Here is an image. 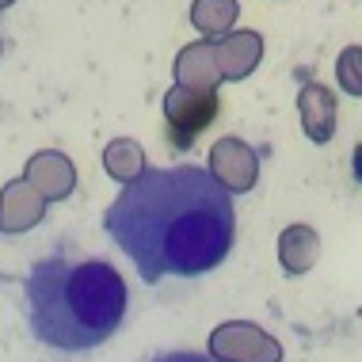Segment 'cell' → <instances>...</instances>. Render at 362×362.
<instances>
[{
	"label": "cell",
	"instance_id": "cell-1",
	"mask_svg": "<svg viewBox=\"0 0 362 362\" xmlns=\"http://www.w3.org/2000/svg\"><path fill=\"white\" fill-rule=\"evenodd\" d=\"M103 225L145 282L206 275L237 237L229 191L199 164L138 175L107 206Z\"/></svg>",
	"mask_w": 362,
	"mask_h": 362
},
{
	"label": "cell",
	"instance_id": "cell-2",
	"mask_svg": "<svg viewBox=\"0 0 362 362\" xmlns=\"http://www.w3.org/2000/svg\"><path fill=\"white\" fill-rule=\"evenodd\" d=\"M27 313L38 344L54 351H92L126 317V282L103 259L46 256L27 275Z\"/></svg>",
	"mask_w": 362,
	"mask_h": 362
},
{
	"label": "cell",
	"instance_id": "cell-3",
	"mask_svg": "<svg viewBox=\"0 0 362 362\" xmlns=\"http://www.w3.org/2000/svg\"><path fill=\"white\" fill-rule=\"evenodd\" d=\"M218 115V95L210 88H175L168 95V126L180 145H191V138Z\"/></svg>",
	"mask_w": 362,
	"mask_h": 362
},
{
	"label": "cell",
	"instance_id": "cell-4",
	"mask_svg": "<svg viewBox=\"0 0 362 362\" xmlns=\"http://www.w3.org/2000/svg\"><path fill=\"white\" fill-rule=\"evenodd\" d=\"M214 355H229V362H282V347L267 336L252 332V325H225L214 332Z\"/></svg>",
	"mask_w": 362,
	"mask_h": 362
},
{
	"label": "cell",
	"instance_id": "cell-5",
	"mask_svg": "<svg viewBox=\"0 0 362 362\" xmlns=\"http://www.w3.org/2000/svg\"><path fill=\"white\" fill-rule=\"evenodd\" d=\"M256 153L237 138H225L214 145V180L225 191H248L256 183Z\"/></svg>",
	"mask_w": 362,
	"mask_h": 362
},
{
	"label": "cell",
	"instance_id": "cell-6",
	"mask_svg": "<svg viewBox=\"0 0 362 362\" xmlns=\"http://www.w3.org/2000/svg\"><path fill=\"white\" fill-rule=\"evenodd\" d=\"M298 107H301V126H305V134L317 145H325L332 138V126H336V100H332V92L320 84H305L298 95Z\"/></svg>",
	"mask_w": 362,
	"mask_h": 362
},
{
	"label": "cell",
	"instance_id": "cell-7",
	"mask_svg": "<svg viewBox=\"0 0 362 362\" xmlns=\"http://www.w3.org/2000/svg\"><path fill=\"white\" fill-rule=\"evenodd\" d=\"M317 252H320V240L309 225H290L286 233L279 237V259L290 275H301L317 263Z\"/></svg>",
	"mask_w": 362,
	"mask_h": 362
},
{
	"label": "cell",
	"instance_id": "cell-8",
	"mask_svg": "<svg viewBox=\"0 0 362 362\" xmlns=\"http://www.w3.org/2000/svg\"><path fill=\"white\" fill-rule=\"evenodd\" d=\"M256 62H259V35H233L229 42L221 46V65L229 76L252 73Z\"/></svg>",
	"mask_w": 362,
	"mask_h": 362
},
{
	"label": "cell",
	"instance_id": "cell-9",
	"mask_svg": "<svg viewBox=\"0 0 362 362\" xmlns=\"http://www.w3.org/2000/svg\"><path fill=\"white\" fill-rule=\"evenodd\" d=\"M336 76H339V88L347 95H362V46H347L336 62Z\"/></svg>",
	"mask_w": 362,
	"mask_h": 362
},
{
	"label": "cell",
	"instance_id": "cell-10",
	"mask_svg": "<svg viewBox=\"0 0 362 362\" xmlns=\"http://www.w3.org/2000/svg\"><path fill=\"white\" fill-rule=\"evenodd\" d=\"M233 16H237V4H221V8L199 4V8H194V23H199L202 31H225Z\"/></svg>",
	"mask_w": 362,
	"mask_h": 362
},
{
	"label": "cell",
	"instance_id": "cell-11",
	"mask_svg": "<svg viewBox=\"0 0 362 362\" xmlns=\"http://www.w3.org/2000/svg\"><path fill=\"white\" fill-rule=\"evenodd\" d=\"M149 362H214V358H202V355H194V351H168V355H156Z\"/></svg>",
	"mask_w": 362,
	"mask_h": 362
},
{
	"label": "cell",
	"instance_id": "cell-12",
	"mask_svg": "<svg viewBox=\"0 0 362 362\" xmlns=\"http://www.w3.org/2000/svg\"><path fill=\"white\" fill-rule=\"evenodd\" d=\"M355 175H358V180H362V145H358V149H355Z\"/></svg>",
	"mask_w": 362,
	"mask_h": 362
}]
</instances>
